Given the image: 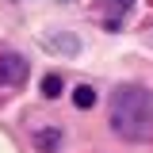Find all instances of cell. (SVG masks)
<instances>
[{"label": "cell", "instance_id": "6da1fadb", "mask_svg": "<svg viewBox=\"0 0 153 153\" xmlns=\"http://www.w3.org/2000/svg\"><path fill=\"white\" fill-rule=\"evenodd\" d=\"M111 130L123 142H146L153 138V92L146 88H119L111 96Z\"/></svg>", "mask_w": 153, "mask_h": 153}, {"label": "cell", "instance_id": "7a4b0ae2", "mask_svg": "<svg viewBox=\"0 0 153 153\" xmlns=\"http://www.w3.org/2000/svg\"><path fill=\"white\" fill-rule=\"evenodd\" d=\"M27 80V57L23 54H0V88H19Z\"/></svg>", "mask_w": 153, "mask_h": 153}, {"label": "cell", "instance_id": "3957f363", "mask_svg": "<svg viewBox=\"0 0 153 153\" xmlns=\"http://www.w3.org/2000/svg\"><path fill=\"white\" fill-rule=\"evenodd\" d=\"M42 46H46V50H57V54H80V38L65 35V31L46 35V38H42Z\"/></svg>", "mask_w": 153, "mask_h": 153}, {"label": "cell", "instance_id": "277c9868", "mask_svg": "<svg viewBox=\"0 0 153 153\" xmlns=\"http://www.w3.org/2000/svg\"><path fill=\"white\" fill-rule=\"evenodd\" d=\"M57 146H61V134H57V130H38V134H35V149L54 153Z\"/></svg>", "mask_w": 153, "mask_h": 153}, {"label": "cell", "instance_id": "5b68a950", "mask_svg": "<svg viewBox=\"0 0 153 153\" xmlns=\"http://www.w3.org/2000/svg\"><path fill=\"white\" fill-rule=\"evenodd\" d=\"M103 4H107V27H119V19H123V12H126V8H130L134 0H103Z\"/></svg>", "mask_w": 153, "mask_h": 153}, {"label": "cell", "instance_id": "8992f818", "mask_svg": "<svg viewBox=\"0 0 153 153\" xmlns=\"http://www.w3.org/2000/svg\"><path fill=\"white\" fill-rule=\"evenodd\" d=\"M73 103L80 107V111H88V107L96 103V88H88V84H76V88H73Z\"/></svg>", "mask_w": 153, "mask_h": 153}, {"label": "cell", "instance_id": "52a82bcc", "mask_svg": "<svg viewBox=\"0 0 153 153\" xmlns=\"http://www.w3.org/2000/svg\"><path fill=\"white\" fill-rule=\"evenodd\" d=\"M42 96H46V100H54V96H61V76H57V73L42 76Z\"/></svg>", "mask_w": 153, "mask_h": 153}]
</instances>
